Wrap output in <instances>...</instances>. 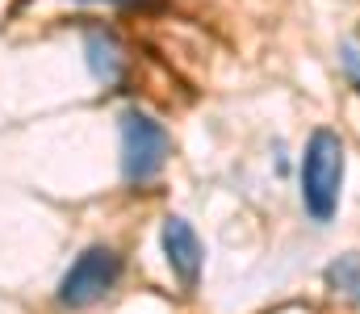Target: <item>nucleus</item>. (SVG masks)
Returning a JSON list of instances; mask_svg holds the SVG:
<instances>
[{
	"mask_svg": "<svg viewBox=\"0 0 360 314\" xmlns=\"http://www.w3.org/2000/svg\"><path fill=\"white\" fill-rule=\"evenodd\" d=\"M323 281H327L331 294H340V298H348V302H360V251L335 256V260L327 264Z\"/></svg>",
	"mask_w": 360,
	"mask_h": 314,
	"instance_id": "obj_6",
	"label": "nucleus"
},
{
	"mask_svg": "<svg viewBox=\"0 0 360 314\" xmlns=\"http://www.w3.org/2000/svg\"><path fill=\"white\" fill-rule=\"evenodd\" d=\"M344 168H348V151L344 138L327 126H319L306 147H302V164H297V185H302V209L310 214V222L327 226L340 209L344 193Z\"/></svg>",
	"mask_w": 360,
	"mask_h": 314,
	"instance_id": "obj_1",
	"label": "nucleus"
},
{
	"mask_svg": "<svg viewBox=\"0 0 360 314\" xmlns=\"http://www.w3.org/2000/svg\"><path fill=\"white\" fill-rule=\"evenodd\" d=\"M84 55H89V72L101 84H117V80H122L126 55H122V42H117L109 30H89V34H84Z\"/></svg>",
	"mask_w": 360,
	"mask_h": 314,
	"instance_id": "obj_5",
	"label": "nucleus"
},
{
	"mask_svg": "<svg viewBox=\"0 0 360 314\" xmlns=\"http://www.w3.org/2000/svg\"><path fill=\"white\" fill-rule=\"evenodd\" d=\"M117 134H122V176L126 185H151L168 155H172V134L160 117H151L147 109H126L117 117Z\"/></svg>",
	"mask_w": 360,
	"mask_h": 314,
	"instance_id": "obj_2",
	"label": "nucleus"
},
{
	"mask_svg": "<svg viewBox=\"0 0 360 314\" xmlns=\"http://www.w3.org/2000/svg\"><path fill=\"white\" fill-rule=\"evenodd\" d=\"M340 67H344V76L352 80V89L360 93V30L344 38V46H340Z\"/></svg>",
	"mask_w": 360,
	"mask_h": 314,
	"instance_id": "obj_7",
	"label": "nucleus"
},
{
	"mask_svg": "<svg viewBox=\"0 0 360 314\" xmlns=\"http://www.w3.org/2000/svg\"><path fill=\"white\" fill-rule=\"evenodd\" d=\"M160 243H164V260H168L172 277H176L184 289H197L201 268H205V247H201L197 230L188 226V218L168 214L164 218V230H160Z\"/></svg>",
	"mask_w": 360,
	"mask_h": 314,
	"instance_id": "obj_4",
	"label": "nucleus"
},
{
	"mask_svg": "<svg viewBox=\"0 0 360 314\" xmlns=\"http://www.w3.org/2000/svg\"><path fill=\"white\" fill-rule=\"evenodd\" d=\"M92 4H139V0H92Z\"/></svg>",
	"mask_w": 360,
	"mask_h": 314,
	"instance_id": "obj_8",
	"label": "nucleus"
},
{
	"mask_svg": "<svg viewBox=\"0 0 360 314\" xmlns=\"http://www.w3.org/2000/svg\"><path fill=\"white\" fill-rule=\"evenodd\" d=\"M117 281H122V256L113 247H105V243H92V247H84L72 260V268L63 273V281H59V306L89 310Z\"/></svg>",
	"mask_w": 360,
	"mask_h": 314,
	"instance_id": "obj_3",
	"label": "nucleus"
}]
</instances>
